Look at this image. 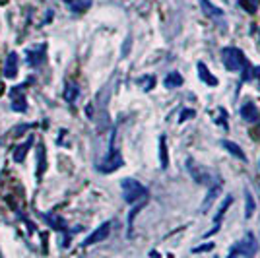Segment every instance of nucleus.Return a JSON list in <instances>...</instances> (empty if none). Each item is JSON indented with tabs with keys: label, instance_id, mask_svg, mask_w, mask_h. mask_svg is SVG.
Wrapping results in <instances>:
<instances>
[{
	"label": "nucleus",
	"instance_id": "26",
	"mask_svg": "<svg viewBox=\"0 0 260 258\" xmlns=\"http://www.w3.org/2000/svg\"><path fill=\"white\" fill-rule=\"evenodd\" d=\"M212 248H214V243L200 244V246H194V248H192V254H198V252H208V250H212Z\"/></svg>",
	"mask_w": 260,
	"mask_h": 258
},
{
	"label": "nucleus",
	"instance_id": "5",
	"mask_svg": "<svg viewBox=\"0 0 260 258\" xmlns=\"http://www.w3.org/2000/svg\"><path fill=\"white\" fill-rule=\"evenodd\" d=\"M187 169H189V173H191L192 181H196L198 185H212L210 173L206 171L204 167H200L194 159H187Z\"/></svg>",
	"mask_w": 260,
	"mask_h": 258
},
{
	"label": "nucleus",
	"instance_id": "22",
	"mask_svg": "<svg viewBox=\"0 0 260 258\" xmlns=\"http://www.w3.org/2000/svg\"><path fill=\"white\" fill-rule=\"evenodd\" d=\"M43 58H45V47H39V51L37 53H29V64H33V66H37L39 62H43Z\"/></svg>",
	"mask_w": 260,
	"mask_h": 258
},
{
	"label": "nucleus",
	"instance_id": "17",
	"mask_svg": "<svg viewBox=\"0 0 260 258\" xmlns=\"http://www.w3.org/2000/svg\"><path fill=\"white\" fill-rule=\"evenodd\" d=\"M239 6H241L246 14H256L260 8V0H239Z\"/></svg>",
	"mask_w": 260,
	"mask_h": 258
},
{
	"label": "nucleus",
	"instance_id": "2",
	"mask_svg": "<svg viewBox=\"0 0 260 258\" xmlns=\"http://www.w3.org/2000/svg\"><path fill=\"white\" fill-rule=\"evenodd\" d=\"M121 189H123V196H124V202L128 204H134L142 198H148L150 190L146 189L142 183H138L136 179H124L121 183Z\"/></svg>",
	"mask_w": 260,
	"mask_h": 258
},
{
	"label": "nucleus",
	"instance_id": "14",
	"mask_svg": "<svg viewBox=\"0 0 260 258\" xmlns=\"http://www.w3.org/2000/svg\"><path fill=\"white\" fill-rule=\"evenodd\" d=\"M183 81H185V78H183L179 72H169V74L165 76L163 85L167 90H175V88H181V85H183Z\"/></svg>",
	"mask_w": 260,
	"mask_h": 258
},
{
	"label": "nucleus",
	"instance_id": "16",
	"mask_svg": "<svg viewBox=\"0 0 260 258\" xmlns=\"http://www.w3.org/2000/svg\"><path fill=\"white\" fill-rule=\"evenodd\" d=\"M12 95H14V103H12V109L14 111H18V113H24L26 111V99H24V95H22V85L18 88V90H14L12 92Z\"/></svg>",
	"mask_w": 260,
	"mask_h": 258
},
{
	"label": "nucleus",
	"instance_id": "23",
	"mask_svg": "<svg viewBox=\"0 0 260 258\" xmlns=\"http://www.w3.org/2000/svg\"><path fill=\"white\" fill-rule=\"evenodd\" d=\"M31 146V140H28L24 146H18L14 151V159L16 161H24V157H26V153H28V148Z\"/></svg>",
	"mask_w": 260,
	"mask_h": 258
},
{
	"label": "nucleus",
	"instance_id": "13",
	"mask_svg": "<svg viewBox=\"0 0 260 258\" xmlns=\"http://www.w3.org/2000/svg\"><path fill=\"white\" fill-rule=\"evenodd\" d=\"M198 76H200V80L204 81V83H208V85H218V78L208 70V66H206L204 62H198Z\"/></svg>",
	"mask_w": 260,
	"mask_h": 258
},
{
	"label": "nucleus",
	"instance_id": "24",
	"mask_svg": "<svg viewBox=\"0 0 260 258\" xmlns=\"http://www.w3.org/2000/svg\"><path fill=\"white\" fill-rule=\"evenodd\" d=\"M138 83L142 85V90L150 92L151 88L155 85V78H153V76H144V78H140V80H138Z\"/></svg>",
	"mask_w": 260,
	"mask_h": 258
},
{
	"label": "nucleus",
	"instance_id": "4",
	"mask_svg": "<svg viewBox=\"0 0 260 258\" xmlns=\"http://www.w3.org/2000/svg\"><path fill=\"white\" fill-rule=\"evenodd\" d=\"M119 167H123V157H121L119 149H115V136H113V140H111L109 155H107L103 161L97 165V169H99L101 173H113V171H117Z\"/></svg>",
	"mask_w": 260,
	"mask_h": 258
},
{
	"label": "nucleus",
	"instance_id": "3",
	"mask_svg": "<svg viewBox=\"0 0 260 258\" xmlns=\"http://www.w3.org/2000/svg\"><path fill=\"white\" fill-rule=\"evenodd\" d=\"M258 252V241L252 233H245V237L229 250V256H254Z\"/></svg>",
	"mask_w": 260,
	"mask_h": 258
},
{
	"label": "nucleus",
	"instance_id": "11",
	"mask_svg": "<svg viewBox=\"0 0 260 258\" xmlns=\"http://www.w3.org/2000/svg\"><path fill=\"white\" fill-rule=\"evenodd\" d=\"M200 6H202V10H204V14L208 18H212V20H221L223 18V10L216 8L210 0H200Z\"/></svg>",
	"mask_w": 260,
	"mask_h": 258
},
{
	"label": "nucleus",
	"instance_id": "7",
	"mask_svg": "<svg viewBox=\"0 0 260 258\" xmlns=\"http://www.w3.org/2000/svg\"><path fill=\"white\" fill-rule=\"evenodd\" d=\"M219 192H221V183H219V179H218V183L210 187V190H208V194H206V198H204V202H202V206H200V212H202V214H208V210L212 208V204L216 202V198L219 196Z\"/></svg>",
	"mask_w": 260,
	"mask_h": 258
},
{
	"label": "nucleus",
	"instance_id": "1",
	"mask_svg": "<svg viewBox=\"0 0 260 258\" xmlns=\"http://www.w3.org/2000/svg\"><path fill=\"white\" fill-rule=\"evenodd\" d=\"M221 60H223V66L229 72H243L246 66H250L246 62L245 53L241 49H235V47H225L221 51Z\"/></svg>",
	"mask_w": 260,
	"mask_h": 258
},
{
	"label": "nucleus",
	"instance_id": "18",
	"mask_svg": "<svg viewBox=\"0 0 260 258\" xmlns=\"http://www.w3.org/2000/svg\"><path fill=\"white\" fill-rule=\"evenodd\" d=\"M245 202H246V208H245V217H252L254 214V210H256V202H254V198H252V194H250V190H245Z\"/></svg>",
	"mask_w": 260,
	"mask_h": 258
},
{
	"label": "nucleus",
	"instance_id": "10",
	"mask_svg": "<svg viewBox=\"0 0 260 258\" xmlns=\"http://www.w3.org/2000/svg\"><path fill=\"white\" fill-rule=\"evenodd\" d=\"M18 74V54L10 53L6 58V66H4V76L6 78H16Z\"/></svg>",
	"mask_w": 260,
	"mask_h": 258
},
{
	"label": "nucleus",
	"instance_id": "6",
	"mask_svg": "<svg viewBox=\"0 0 260 258\" xmlns=\"http://www.w3.org/2000/svg\"><path fill=\"white\" fill-rule=\"evenodd\" d=\"M109 233H111V221H105V223H101V225L83 241L82 246H92V244H96V243H101V241H105V239L109 237Z\"/></svg>",
	"mask_w": 260,
	"mask_h": 258
},
{
	"label": "nucleus",
	"instance_id": "15",
	"mask_svg": "<svg viewBox=\"0 0 260 258\" xmlns=\"http://www.w3.org/2000/svg\"><path fill=\"white\" fill-rule=\"evenodd\" d=\"M159 163H161V169L169 167V151H167V138L161 134L159 138Z\"/></svg>",
	"mask_w": 260,
	"mask_h": 258
},
{
	"label": "nucleus",
	"instance_id": "20",
	"mask_svg": "<svg viewBox=\"0 0 260 258\" xmlns=\"http://www.w3.org/2000/svg\"><path fill=\"white\" fill-rule=\"evenodd\" d=\"M78 95H80V88H78L76 83H68L66 90H64V99H66L68 103H74Z\"/></svg>",
	"mask_w": 260,
	"mask_h": 258
},
{
	"label": "nucleus",
	"instance_id": "8",
	"mask_svg": "<svg viewBox=\"0 0 260 258\" xmlns=\"http://www.w3.org/2000/svg\"><path fill=\"white\" fill-rule=\"evenodd\" d=\"M231 202H233V198H231V196H227V198H225V202L219 206L218 214H216V217H214V223H216V225H214V229L208 231V233H206L204 239H208V237H212L214 233H218V231H219V221H221V217L225 216V212H227V208L231 206Z\"/></svg>",
	"mask_w": 260,
	"mask_h": 258
},
{
	"label": "nucleus",
	"instance_id": "9",
	"mask_svg": "<svg viewBox=\"0 0 260 258\" xmlns=\"http://www.w3.org/2000/svg\"><path fill=\"white\" fill-rule=\"evenodd\" d=\"M221 146H223V149H227L233 157H237V159H241V161H246L245 151L241 149L239 144H235V142H231V140H221Z\"/></svg>",
	"mask_w": 260,
	"mask_h": 258
},
{
	"label": "nucleus",
	"instance_id": "21",
	"mask_svg": "<svg viewBox=\"0 0 260 258\" xmlns=\"http://www.w3.org/2000/svg\"><path fill=\"white\" fill-rule=\"evenodd\" d=\"M146 202H148V198H142V202L138 204L136 208H134V210L130 212V216H128V235H132V223H134V217H136L138 212H140V210H142V208L146 206Z\"/></svg>",
	"mask_w": 260,
	"mask_h": 258
},
{
	"label": "nucleus",
	"instance_id": "12",
	"mask_svg": "<svg viewBox=\"0 0 260 258\" xmlns=\"http://www.w3.org/2000/svg\"><path fill=\"white\" fill-rule=\"evenodd\" d=\"M241 117L245 119L246 122H256L258 121V109L254 107V103H245L241 107Z\"/></svg>",
	"mask_w": 260,
	"mask_h": 258
},
{
	"label": "nucleus",
	"instance_id": "19",
	"mask_svg": "<svg viewBox=\"0 0 260 258\" xmlns=\"http://www.w3.org/2000/svg\"><path fill=\"white\" fill-rule=\"evenodd\" d=\"M66 4H68L74 12H83V10L90 8L92 0H66Z\"/></svg>",
	"mask_w": 260,
	"mask_h": 258
},
{
	"label": "nucleus",
	"instance_id": "25",
	"mask_svg": "<svg viewBox=\"0 0 260 258\" xmlns=\"http://www.w3.org/2000/svg\"><path fill=\"white\" fill-rule=\"evenodd\" d=\"M196 117V113L192 111V109H183V113H181V117H179V122H185V121H191Z\"/></svg>",
	"mask_w": 260,
	"mask_h": 258
}]
</instances>
